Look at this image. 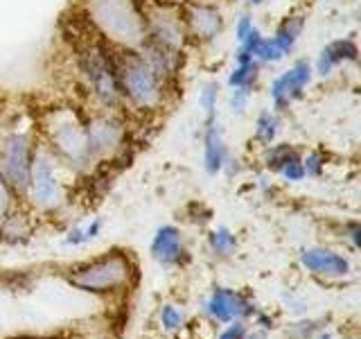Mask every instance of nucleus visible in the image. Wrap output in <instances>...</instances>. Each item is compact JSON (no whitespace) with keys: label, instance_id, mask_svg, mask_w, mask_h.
<instances>
[{"label":"nucleus","instance_id":"obj_16","mask_svg":"<svg viewBox=\"0 0 361 339\" xmlns=\"http://www.w3.org/2000/svg\"><path fill=\"white\" fill-rule=\"evenodd\" d=\"M226 158H228V150H226L221 124L217 120L206 122V133H203V165H206V172H221Z\"/></svg>","mask_w":361,"mask_h":339},{"label":"nucleus","instance_id":"obj_3","mask_svg":"<svg viewBox=\"0 0 361 339\" xmlns=\"http://www.w3.org/2000/svg\"><path fill=\"white\" fill-rule=\"evenodd\" d=\"M133 265L129 256H124L120 251H111L106 256H99L90 263L79 265L71 271L68 282L73 287L90 292V294H109L129 287V282L133 278Z\"/></svg>","mask_w":361,"mask_h":339},{"label":"nucleus","instance_id":"obj_26","mask_svg":"<svg viewBox=\"0 0 361 339\" xmlns=\"http://www.w3.org/2000/svg\"><path fill=\"white\" fill-rule=\"evenodd\" d=\"M325 167V158L321 152H312L302 158V170H305V177H319Z\"/></svg>","mask_w":361,"mask_h":339},{"label":"nucleus","instance_id":"obj_12","mask_svg":"<svg viewBox=\"0 0 361 339\" xmlns=\"http://www.w3.org/2000/svg\"><path fill=\"white\" fill-rule=\"evenodd\" d=\"M206 312L212 316L214 321L233 323V321H242V319H246V316H251L253 303L246 297H242L240 292L219 287L210 294V299L206 303Z\"/></svg>","mask_w":361,"mask_h":339},{"label":"nucleus","instance_id":"obj_20","mask_svg":"<svg viewBox=\"0 0 361 339\" xmlns=\"http://www.w3.org/2000/svg\"><path fill=\"white\" fill-rule=\"evenodd\" d=\"M259 77V64L253 61H246V64H237L233 68V73L228 75V86L231 88H253L255 82Z\"/></svg>","mask_w":361,"mask_h":339},{"label":"nucleus","instance_id":"obj_8","mask_svg":"<svg viewBox=\"0 0 361 339\" xmlns=\"http://www.w3.org/2000/svg\"><path fill=\"white\" fill-rule=\"evenodd\" d=\"M314 77V66L305 59H298L289 71H285L282 75H278L271 84V102H274L276 111H287L293 102L298 97H302L305 88L310 86Z\"/></svg>","mask_w":361,"mask_h":339},{"label":"nucleus","instance_id":"obj_24","mask_svg":"<svg viewBox=\"0 0 361 339\" xmlns=\"http://www.w3.org/2000/svg\"><path fill=\"white\" fill-rule=\"evenodd\" d=\"M185 323V316L180 310H176L174 305H165V308L161 310V326L165 328V331L174 333L178 331V328H183Z\"/></svg>","mask_w":361,"mask_h":339},{"label":"nucleus","instance_id":"obj_19","mask_svg":"<svg viewBox=\"0 0 361 339\" xmlns=\"http://www.w3.org/2000/svg\"><path fill=\"white\" fill-rule=\"evenodd\" d=\"M278 127H280L278 113L276 111H262L255 118V141H259L264 147L274 145L276 136H278Z\"/></svg>","mask_w":361,"mask_h":339},{"label":"nucleus","instance_id":"obj_28","mask_svg":"<svg viewBox=\"0 0 361 339\" xmlns=\"http://www.w3.org/2000/svg\"><path fill=\"white\" fill-rule=\"evenodd\" d=\"M253 28L255 25H253V18L251 16H248V14L240 16V18H237V23H235V39L242 43L248 37V32H251Z\"/></svg>","mask_w":361,"mask_h":339},{"label":"nucleus","instance_id":"obj_30","mask_svg":"<svg viewBox=\"0 0 361 339\" xmlns=\"http://www.w3.org/2000/svg\"><path fill=\"white\" fill-rule=\"evenodd\" d=\"M246 337V326L242 321H233L226 331L219 335V339H244Z\"/></svg>","mask_w":361,"mask_h":339},{"label":"nucleus","instance_id":"obj_29","mask_svg":"<svg viewBox=\"0 0 361 339\" xmlns=\"http://www.w3.org/2000/svg\"><path fill=\"white\" fill-rule=\"evenodd\" d=\"M287 181H302L305 179V170H302V158H296V161H291L285 170L280 172Z\"/></svg>","mask_w":361,"mask_h":339},{"label":"nucleus","instance_id":"obj_13","mask_svg":"<svg viewBox=\"0 0 361 339\" xmlns=\"http://www.w3.org/2000/svg\"><path fill=\"white\" fill-rule=\"evenodd\" d=\"M300 263L307 271H312L316 276H323V278H343L350 274V269H353L345 256L332 251V249H325V246L302 249Z\"/></svg>","mask_w":361,"mask_h":339},{"label":"nucleus","instance_id":"obj_31","mask_svg":"<svg viewBox=\"0 0 361 339\" xmlns=\"http://www.w3.org/2000/svg\"><path fill=\"white\" fill-rule=\"evenodd\" d=\"M359 233H361L359 224H357V222H355V224H350V237H353L355 246H359Z\"/></svg>","mask_w":361,"mask_h":339},{"label":"nucleus","instance_id":"obj_10","mask_svg":"<svg viewBox=\"0 0 361 339\" xmlns=\"http://www.w3.org/2000/svg\"><path fill=\"white\" fill-rule=\"evenodd\" d=\"M84 131H86L90 161L116 152L124 138L122 124L116 118H109V116H95L88 124H84Z\"/></svg>","mask_w":361,"mask_h":339},{"label":"nucleus","instance_id":"obj_2","mask_svg":"<svg viewBox=\"0 0 361 339\" xmlns=\"http://www.w3.org/2000/svg\"><path fill=\"white\" fill-rule=\"evenodd\" d=\"M88 14L111 41L124 48H138L145 41V16L133 0H90Z\"/></svg>","mask_w":361,"mask_h":339},{"label":"nucleus","instance_id":"obj_18","mask_svg":"<svg viewBox=\"0 0 361 339\" xmlns=\"http://www.w3.org/2000/svg\"><path fill=\"white\" fill-rule=\"evenodd\" d=\"M300 158V154L293 150L289 143H280V145H269V150L264 154V163H267V170L271 172H282L291 161H296Z\"/></svg>","mask_w":361,"mask_h":339},{"label":"nucleus","instance_id":"obj_5","mask_svg":"<svg viewBox=\"0 0 361 339\" xmlns=\"http://www.w3.org/2000/svg\"><path fill=\"white\" fill-rule=\"evenodd\" d=\"M50 143L54 150L52 154L73 167H86L90 163L84 124L71 113H56L54 116V122L50 124Z\"/></svg>","mask_w":361,"mask_h":339},{"label":"nucleus","instance_id":"obj_32","mask_svg":"<svg viewBox=\"0 0 361 339\" xmlns=\"http://www.w3.org/2000/svg\"><path fill=\"white\" fill-rule=\"evenodd\" d=\"M262 3H264V0H248L246 5H251V7H259V5H262Z\"/></svg>","mask_w":361,"mask_h":339},{"label":"nucleus","instance_id":"obj_33","mask_svg":"<svg viewBox=\"0 0 361 339\" xmlns=\"http://www.w3.org/2000/svg\"><path fill=\"white\" fill-rule=\"evenodd\" d=\"M244 3H248V0H244Z\"/></svg>","mask_w":361,"mask_h":339},{"label":"nucleus","instance_id":"obj_22","mask_svg":"<svg viewBox=\"0 0 361 339\" xmlns=\"http://www.w3.org/2000/svg\"><path fill=\"white\" fill-rule=\"evenodd\" d=\"M217 100H219V84L217 82H206L199 90V107L203 109L206 122L217 120Z\"/></svg>","mask_w":361,"mask_h":339},{"label":"nucleus","instance_id":"obj_14","mask_svg":"<svg viewBox=\"0 0 361 339\" xmlns=\"http://www.w3.org/2000/svg\"><path fill=\"white\" fill-rule=\"evenodd\" d=\"M180 256H183V235L172 224L161 226L152 240V258L165 267H172L180 263Z\"/></svg>","mask_w":361,"mask_h":339},{"label":"nucleus","instance_id":"obj_23","mask_svg":"<svg viewBox=\"0 0 361 339\" xmlns=\"http://www.w3.org/2000/svg\"><path fill=\"white\" fill-rule=\"evenodd\" d=\"M99 229H102V222L99 220H93L90 224L86 226H77V229H73L71 233H68L66 237V244H86L90 240H95V237L99 235Z\"/></svg>","mask_w":361,"mask_h":339},{"label":"nucleus","instance_id":"obj_25","mask_svg":"<svg viewBox=\"0 0 361 339\" xmlns=\"http://www.w3.org/2000/svg\"><path fill=\"white\" fill-rule=\"evenodd\" d=\"M251 90L253 88H233L231 90V97H228V107L235 116H242L248 109V102H251Z\"/></svg>","mask_w":361,"mask_h":339},{"label":"nucleus","instance_id":"obj_17","mask_svg":"<svg viewBox=\"0 0 361 339\" xmlns=\"http://www.w3.org/2000/svg\"><path fill=\"white\" fill-rule=\"evenodd\" d=\"M302 28H305V18L302 16H287L278 25V30H276L274 37H271V41L276 43V48L280 50L282 56H287V54L293 52V48H296V43H298L300 34H302Z\"/></svg>","mask_w":361,"mask_h":339},{"label":"nucleus","instance_id":"obj_6","mask_svg":"<svg viewBox=\"0 0 361 339\" xmlns=\"http://www.w3.org/2000/svg\"><path fill=\"white\" fill-rule=\"evenodd\" d=\"M79 71H82L90 93L95 95L99 105L106 109H113L120 102V86L116 79V71H113L111 59H106L102 52L86 50L79 56Z\"/></svg>","mask_w":361,"mask_h":339},{"label":"nucleus","instance_id":"obj_1","mask_svg":"<svg viewBox=\"0 0 361 339\" xmlns=\"http://www.w3.org/2000/svg\"><path fill=\"white\" fill-rule=\"evenodd\" d=\"M120 95L127 97L135 109H158L163 102V79L158 77L145 56L135 48H124L111 59Z\"/></svg>","mask_w":361,"mask_h":339},{"label":"nucleus","instance_id":"obj_4","mask_svg":"<svg viewBox=\"0 0 361 339\" xmlns=\"http://www.w3.org/2000/svg\"><path fill=\"white\" fill-rule=\"evenodd\" d=\"M27 195L43 210H52L63 201V181L59 177L56 156L48 150L34 152Z\"/></svg>","mask_w":361,"mask_h":339},{"label":"nucleus","instance_id":"obj_9","mask_svg":"<svg viewBox=\"0 0 361 339\" xmlns=\"http://www.w3.org/2000/svg\"><path fill=\"white\" fill-rule=\"evenodd\" d=\"M145 39H149L156 45H161V48L178 54L185 41L183 18L163 7L154 9L152 14L145 18Z\"/></svg>","mask_w":361,"mask_h":339},{"label":"nucleus","instance_id":"obj_7","mask_svg":"<svg viewBox=\"0 0 361 339\" xmlns=\"http://www.w3.org/2000/svg\"><path fill=\"white\" fill-rule=\"evenodd\" d=\"M34 150L27 133L11 131L3 141V174L7 179L9 188L14 192H27L30 186V172H32Z\"/></svg>","mask_w":361,"mask_h":339},{"label":"nucleus","instance_id":"obj_15","mask_svg":"<svg viewBox=\"0 0 361 339\" xmlns=\"http://www.w3.org/2000/svg\"><path fill=\"white\" fill-rule=\"evenodd\" d=\"M359 59V48L353 39H336L332 43H327L321 50L319 59H316L314 73H319L321 77L332 75V71L341 64H355Z\"/></svg>","mask_w":361,"mask_h":339},{"label":"nucleus","instance_id":"obj_27","mask_svg":"<svg viewBox=\"0 0 361 339\" xmlns=\"http://www.w3.org/2000/svg\"><path fill=\"white\" fill-rule=\"evenodd\" d=\"M9 203H11V188L7 184L3 170H0V218H5V215H7Z\"/></svg>","mask_w":361,"mask_h":339},{"label":"nucleus","instance_id":"obj_11","mask_svg":"<svg viewBox=\"0 0 361 339\" xmlns=\"http://www.w3.org/2000/svg\"><path fill=\"white\" fill-rule=\"evenodd\" d=\"M183 25L195 39L210 43L221 34L224 30V16L221 11L208 5V3H188L183 11Z\"/></svg>","mask_w":361,"mask_h":339},{"label":"nucleus","instance_id":"obj_21","mask_svg":"<svg viewBox=\"0 0 361 339\" xmlns=\"http://www.w3.org/2000/svg\"><path fill=\"white\" fill-rule=\"evenodd\" d=\"M208 244H210V251L219 258H226L235 251L237 246V237L231 229H226V226H219V229H214L208 237Z\"/></svg>","mask_w":361,"mask_h":339}]
</instances>
